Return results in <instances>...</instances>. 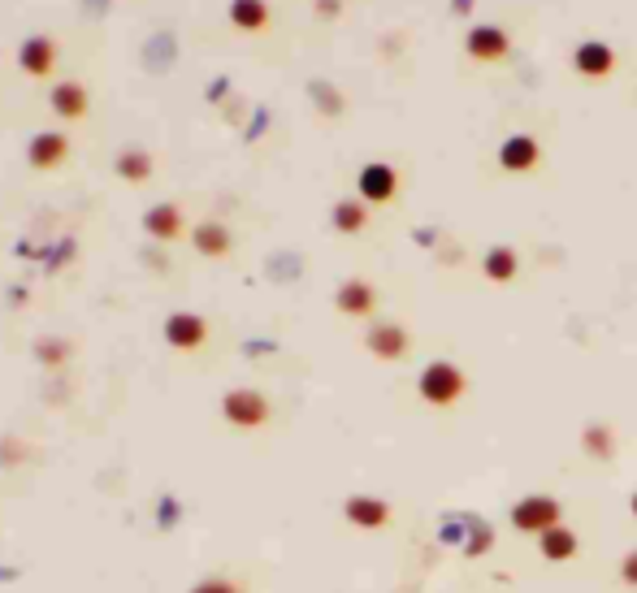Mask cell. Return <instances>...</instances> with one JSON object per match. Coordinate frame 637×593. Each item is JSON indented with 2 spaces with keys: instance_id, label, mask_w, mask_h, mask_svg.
Masks as SVG:
<instances>
[{
  "instance_id": "obj_1",
  "label": "cell",
  "mask_w": 637,
  "mask_h": 593,
  "mask_svg": "<svg viewBox=\"0 0 637 593\" xmlns=\"http://www.w3.org/2000/svg\"><path fill=\"white\" fill-rule=\"evenodd\" d=\"M464 386H468V377L455 364H447V360H434L421 373V399L434 403V407H451L464 394Z\"/></svg>"
},
{
  "instance_id": "obj_2",
  "label": "cell",
  "mask_w": 637,
  "mask_h": 593,
  "mask_svg": "<svg viewBox=\"0 0 637 593\" xmlns=\"http://www.w3.org/2000/svg\"><path fill=\"white\" fill-rule=\"evenodd\" d=\"M221 412H226L230 425L256 429V425H265L269 403H265V394H260V390H230V394H226V403H221Z\"/></svg>"
},
{
  "instance_id": "obj_3",
  "label": "cell",
  "mask_w": 637,
  "mask_h": 593,
  "mask_svg": "<svg viewBox=\"0 0 637 593\" xmlns=\"http://www.w3.org/2000/svg\"><path fill=\"white\" fill-rule=\"evenodd\" d=\"M512 524L520 533H551V529H559V503H555V498L533 494L512 511Z\"/></svg>"
},
{
  "instance_id": "obj_4",
  "label": "cell",
  "mask_w": 637,
  "mask_h": 593,
  "mask_svg": "<svg viewBox=\"0 0 637 593\" xmlns=\"http://www.w3.org/2000/svg\"><path fill=\"white\" fill-rule=\"evenodd\" d=\"M464 52L473 61H503L512 52V39H507L503 26H473L464 39Z\"/></svg>"
},
{
  "instance_id": "obj_5",
  "label": "cell",
  "mask_w": 637,
  "mask_h": 593,
  "mask_svg": "<svg viewBox=\"0 0 637 593\" xmlns=\"http://www.w3.org/2000/svg\"><path fill=\"white\" fill-rule=\"evenodd\" d=\"M572 70L581 78H607L616 70V52H611V44L585 39V44H577V52H572Z\"/></svg>"
},
{
  "instance_id": "obj_6",
  "label": "cell",
  "mask_w": 637,
  "mask_h": 593,
  "mask_svg": "<svg viewBox=\"0 0 637 593\" xmlns=\"http://www.w3.org/2000/svg\"><path fill=\"white\" fill-rule=\"evenodd\" d=\"M364 347H369L377 360H403V355H408V329L395 321H382L364 334Z\"/></svg>"
},
{
  "instance_id": "obj_7",
  "label": "cell",
  "mask_w": 637,
  "mask_h": 593,
  "mask_svg": "<svg viewBox=\"0 0 637 593\" xmlns=\"http://www.w3.org/2000/svg\"><path fill=\"white\" fill-rule=\"evenodd\" d=\"M204 338H208V325H204V316H195V312H174L165 321V342L178 351H195Z\"/></svg>"
},
{
  "instance_id": "obj_8",
  "label": "cell",
  "mask_w": 637,
  "mask_h": 593,
  "mask_svg": "<svg viewBox=\"0 0 637 593\" xmlns=\"http://www.w3.org/2000/svg\"><path fill=\"white\" fill-rule=\"evenodd\" d=\"M18 65L31 78H44L52 74V65H57V44H52L48 35H31V39H22L18 44Z\"/></svg>"
},
{
  "instance_id": "obj_9",
  "label": "cell",
  "mask_w": 637,
  "mask_h": 593,
  "mask_svg": "<svg viewBox=\"0 0 637 593\" xmlns=\"http://www.w3.org/2000/svg\"><path fill=\"white\" fill-rule=\"evenodd\" d=\"M65 156H70V143H65V135H57V130H44V135H35L31 148H26V161H31L35 169H57Z\"/></svg>"
},
{
  "instance_id": "obj_10",
  "label": "cell",
  "mask_w": 637,
  "mask_h": 593,
  "mask_svg": "<svg viewBox=\"0 0 637 593\" xmlns=\"http://www.w3.org/2000/svg\"><path fill=\"white\" fill-rule=\"evenodd\" d=\"M499 165L507 169V174H525V169L538 165V143H533L529 135H512L499 148Z\"/></svg>"
},
{
  "instance_id": "obj_11",
  "label": "cell",
  "mask_w": 637,
  "mask_h": 593,
  "mask_svg": "<svg viewBox=\"0 0 637 593\" xmlns=\"http://www.w3.org/2000/svg\"><path fill=\"white\" fill-rule=\"evenodd\" d=\"M360 195L369 204H386L395 195V169L390 165H364L360 169Z\"/></svg>"
},
{
  "instance_id": "obj_12",
  "label": "cell",
  "mask_w": 637,
  "mask_h": 593,
  "mask_svg": "<svg viewBox=\"0 0 637 593\" xmlns=\"http://www.w3.org/2000/svg\"><path fill=\"white\" fill-rule=\"evenodd\" d=\"M334 303H338V312H347V316H369L373 312V303H377V291L369 282H343L338 286V295H334Z\"/></svg>"
},
{
  "instance_id": "obj_13",
  "label": "cell",
  "mask_w": 637,
  "mask_h": 593,
  "mask_svg": "<svg viewBox=\"0 0 637 593\" xmlns=\"http://www.w3.org/2000/svg\"><path fill=\"white\" fill-rule=\"evenodd\" d=\"M230 22L239 26V31H265L269 26V5L265 0H230Z\"/></svg>"
},
{
  "instance_id": "obj_14",
  "label": "cell",
  "mask_w": 637,
  "mask_h": 593,
  "mask_svg": "<svg viewBox=\"0 0 637 593\" xmlns=\"http://www.w3.org/2000/svg\"><path fill=\"white\" fill-rule=\"evenodd\" d=\"M143 230H148L152 239H178L182 213L174 204H156V208H148V217H143Z\"/></svg>"
},
{
  "instance_id": "obj_15",
  "label": "cell",
  "mask_w": 637,
  "mask_h": 593,
  "mask_svg": "<svg viewBox=\"0 0 637 593\" xmlns=\"http://www.w3.org/2000/svg\"><path fill=\"white\" fill-rule=\"evenodd\" d=\"M52 109H57L61 117H83L87 113V87L83 83H61V87H52Z\"/></svg>"
},
{
  "instance_id": "obj_16",
  "label": "cell",
  "mask_w": 637,
  "mask_h": 593,
  "mask_svg": "<svg viewBox=\"0 0 637 593\" xmlns=\"http://www.w3.org/2000/svg\"><path fill=\"white\" fill-rule=\"evenodd\" d=\"M195 252H204V256H226L230 252V230L226 226H217V221H204V226H195Z\"/></svg>"
},
{
  "instance_id": "obj_17",
  "label": "cell",
  "mask_w": 637,
  "mask_h": 593,
  "mask_svg": "<svg viewBox=\"0 0 637 593\" xmlns=\"http://www.w3.org/2000/svg\"><path fill=\"white\" fill-rule=\"evenodd\" d=\"M347 516L360 524V529H382L390 520V507L386 503H373V498H351L347 503Z\"/></svg>"
},
{
  "instance_id": "obj_18",
  "label": "cell",
  "mask_w": 637,
  "mask_h": 593,
  "mask_svg": "<svg viewBox=\"0 0 637 593\" xmlns=\"http://www.w3.org/2000/svg\"><path fill=\"white\" fill-rule=\"evenodd\" d=\"M572 550H577V533L564 529V524H559V529H551V533H542V555H546V559H568Z\"/></svg>"
},
{
  "instance_id": "obj_19",
  "label": "cell",
  "mask_w": 637,
  "mask_h": 593,
  "mask_svg": "<svg viewBox=\"0 0 637 593\" xmlns=\"http://www.w3.org/2000/svg\"><path fill=\"white\" fill-rule=\"evenodd\" d=\"M486 278L512 282L516 278V252H507V247H494V252H486Z\"/></svg>"
},
{
  "instance_id": "obj_20",
  "label": "cell",
  "mask_w": 637,
  "mask_h": 593,
  "mask_svg": "<svg viewBox=\"0 0 637 593\" xmlns=\"http://www.w3.org/2000/svg\"><path fill=\"white\" fill-rule=\"evenodd\" d=\"M117 174H122V178H130V182H143V178L152 174V161H148V152H139V148L122 152V156H117Z\"/></svg>"
},
{
  "instance_id": "obj_21",
  "label": "cell",
  "mask_w": 637,
  "mask_h": 593,
  "mask_svg": "<svg viewBox=\"0 0 637 593\" xmlns=\"http://www.w3.org/2000/svg\"><path fill=\"white\" fill-rule=\"evenodd\" d=\"M334 226L343 230V234L364 230V208H360V204H351V200H343V204L334 208Z\"/></svg>"
},
{
  "instance_id": "obj_22",
  "label": "cell",
  "mask_w": 637,
  "mask_h": 593,
  "mask_svg": "<svg viewBox=\"0 0 637 593\" xmlns=\"http://www.w3.org/2000/svg\"><path fill=\"white\" fill-rule=\"evenodd\" d=\"M620 576H624V581H629V585H637V550H633V555H624V568H620Z\"/></svg>"
},
{
  "instance_id": "obj_23",
  "label": "cell",
  "mask_w": 637,
  "mask_h": 593,
  "mask_svg": "<svg viewBox=\"0 0 637 593\" xmlns=\"http://www.w3.org/2000/svg\"><path fill=\"white\" fill-rule=\"evenodd\" d=\"M195 593H239V589H234V585H226V581H208V585H200Z\"/></svg>"
},
{
  "instance_id": "obj_24",
  "label": "cell",
  "mask_w": 637,
  "mask_h": 593,
  "mask_svg": "<svg viewBox=\"0 0 637 593\" xmlns=\"http://www.w3.org/2000/svg\"><path fill=\"white\" fill-rule=\"evenodd\" d=\"M633 511H637V494H633Z\"/></svg>"
}]
</instances>
